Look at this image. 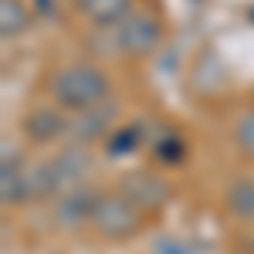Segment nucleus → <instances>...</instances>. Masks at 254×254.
Wrapping results in <instances>:
<instances>
[{"label": "nucleus", "instance_id": "f257e3e1", "mask_svg": "<svg viewBox=\"0 0 254 254\" xmlns=\"http://www.w3.org/2000/svg\"><path fill=\"white\" fill-rule=\"evenodd\" d=\"M48 92H51V102H58L61 109L81 112V109H92L98 102L112 98V78L98 64L75 61V64H64L51 75Z\"/></svg>", "mask_w": 254, "mask_h": 254}, {"label": "nucleus", "instance_id": "f03ea898", "mask_svg": "<svg viewBox=\"0 0 254 254\" xmlns=\"http://www.w3.org/2000/svg\"><path fill=\"white\" fill-rule=\"evenodd\" d=\"M146 224V214L136 203H129L119 190H105L98 196V207L92 214V231L102 241H129L136 237Z\"/></svg>", "mask_w": 254, "mask_h": 254}, {"label": "nucleus", "instance_id": "ddd939ff", "mask_svg": "<svg viewBox=\"0 0 254 254\" xmlns=\"http://www.w3.org/2000/svg\"><path fill=\"white\" fill-rule=\"evenodd\" d=\"M149 153L159 166H180L183 156H187V146H183V136L173 132V129H163L159 136L149 139Z\"/></svg>", "mask_w": 254, "mask_h": 254}, {"label": "nucleus", "instance_id": "39448f33", "mask_svg": "<svg viewBox=\"0 0 254 254\" xmlns=\"http://www.w3.org/2000/svg\"><path fill=\"white\" fill-rule=\"evenodd\" d=\"M105 190H98L92 183H78L71 190L55 200V224L58 231H81V227H92V214L98 207V196Z\"/></svg>", "mask_w": 254, "mask_h": 254}, {"label": "nucleus", "instance_id": "20e7f679", "mask_svg": "<svg viewBox=\"0 0 254 254\" xmlns=\"http://www.w3.org/2000/svg\"><path fill=\"white\" fill-rule=\"evenodd\" d=\"M116 190L129 203H136L142 214H159L170 200H173V183L166 176H159L156 170H129L116 180Z\"/></svg>", "mask_w": 254, "mask_h": 254}, {"label": "nucleus", "instance_id": "1a4fd4ad", "mask_svg": "<svg viewBox=\"0 0 254 254\" xmlns=\"http://www.w3.org/2000/svg\"><path fill=\"white\" fill-rule=\"evenodd\" d=\"M75 7H78V14L88 24H95V27H119L122 20L129 17L136 7H132V0H75Z\"/></svg>", "mask_w": 254, "mask_h": 254}, {"label": "nucleus", "instance_id": "6e6552de", "mask_svg": "<svg viewBox=\"0 0 254 254\" xmlns=\"http://www.w3.org/2000/svg\"><path fill=\"white\" fill-rule=\"evenodd\" d=\"M51 163H55V173H58V180H61V190H71V187H78V183H88L92 166H95L92 146H78V142H68L61 153L51 156Z\"/></svg>", "mask_w": 254, "mask_h": 254}, {"label": "nucleus", "instance_id": "2eb2a0df", "mask_svg": "<svg viewBox=\"0 0 254 254\" xmlns=\"http://www.w3.org/2000/svg\"><path fill=\"white\" fill-rule=\"evenodd\" d=\"M142 142L146 139L139 136V126H122V129H112L105 136V153L109 156H129V153H136Z\"/></svg>", "mask_w": 254, "mask_h": 254}, {"label": "nucleus", "instance_id": "9b49d317", "mask_svg": "<svg viewBox=\"0 0 254 254\" xmlns=\"http://www.w3.org/2000/svg\"><path fill=\"white\" fill-rule=\"evenodd\" d=\"M27 200L24 190V166L17 163V153L10 156V146L3 142V163H0V203L3 207H17Z\"/></svg>", "mask_w": 254, "mask_h": 254}, {"label": "nucleus", "instance_id": "a211bd4d", "mask_svg": "<svg viewBox=\"0 0 254 254\" xmlns=\"http://www.w3.org/2000/svg\"><path fill=\"white\" fill-rule=\"evenodd\" d=\"M248 17H251V20H254V7H251V10H248Z\"/></svg>", "mask_w": 254, "mask_h": 254}, {"label": "nucleus", "instance_id": "7ed1b4c3", "mask_svg": "<svg viewBox=\"0 0 254 254\" xmlns=\"http://www.w3.org/2000/svg\"><path fill=\"white\" fill-rule=\"evenodd\" d=\"M112 34H116L119 55H126V58H149L166 41V24L153 10H132L119 27H112Z\"/></svg>", "mask_w": 254, "mask_h": 254}, {"label": "nucleus", "instance_id": "dca6fc26", "mask_svg": "<svg viewBox=\"0 0 254 254\" xmlns=\"http://www.w3.org/2000/svg\"><path fill=\"white\" fill-rule=\"evenodd\" d=\"M234 142L241 153L254 156V112H244V116L234 122Z\"/></svg>", "mask_w": 254, "mask_h": 254}, {"label": "nucleus", "instance_id": "0eeeda50", "mask_svg": "<svg viewBox=\"0 0 254 254\" xmlns=\"http://www.w3.org/2000/svg\"><path fill=\"white\" fill-rule=\"evenodd\" d=\"M119 109L116 102H98L92 109H81V112H71V126H68V142H78V146H95V142H105V136L116 129Z\"/></svg>", "mask_w": 254, "mask_h": 254}, {"label": "nucleus", "instance_id": "f8f14e48", "mask_svg": "<svg viewBox=\"0 0 254 254\" xmlns=\"http://www.w3.org/2000/svg\"><path fill=\"white\" fill-rule=\"evenodd\" d=\"M224 210L241 220V224H254V180H234L224 190Z\"/></svg>", "mask_w": 254, "mask_h": 254}, {"label": "nucleus", "instance_id": "f3484780", "mask_svg": "<svg viewBox=\"0 0 254 254\" xmlns=\"http://www.w3.org/2000/svg\"><path fill=\"white\" fill-rule=\"evenodd\" d=\"M34 10H38L41 17H55L58 14V3L55 0H34Z\"/></svg>", "mask_w": 254, "mask_h": 254}, {"label": "nucleus", "instance_id": "9d476101", "mask_svg": "<svg viewBox=\"0 0 254 254\" xmlns=\"http://www.w3.org/2000/svg\"><path fill=\"white\" fill-rule=\"evenodd\" d=\"M24 190H27V200H58L64 190L55 173V163L41 159L34 166H24Z\"/></svg>", "mask_w": 254, "mask_h": 254}, {"label": "nucleus", "instance_id": "4468645a", "mask_svg": "<svg viewBox=\"0 0 254 254\" xmlns=\"http://www.w3.org/2000/svg\"><path fill=\"white\" fill-rule=\"evenodd\" d=\"M31 27V7L24 0H0V34L3 41L20 38Z\"/></svg>", "mask_w": 254, "mask_h": 254}, {"label": "nucleus", "instance_id": "423d86ee", "mask_svg": "<svg viewBox=\"0 0 254 254\" xmlns=\"http://www.w3.org/2000/svg\"><path fill=\"white\" fill-rule=\"evenodd\" d=\"M68 126H71V112L61 109L58 102L34 105V109H27V116L20 119V132L34 146H51L58 139H68Z\"/></svg>", "mask_w": 254, "mask_h": 254}]
</instances>
